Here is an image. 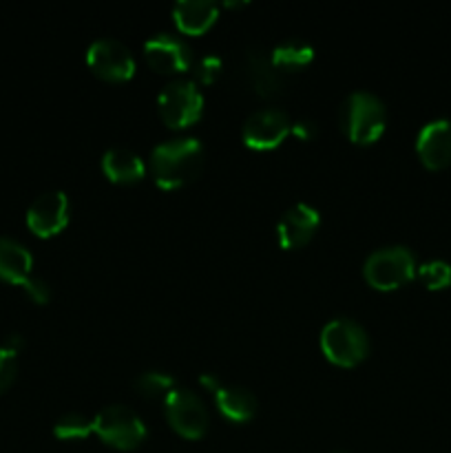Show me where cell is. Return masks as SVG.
Returning a JSON list of instances; mask_svg holds the SVG:
<instances>
[{"label": "cell", "instance_id": "5b68a950", "mask_svg": "<svg viewBox=\"0 0 451 453\" xmlns=\"http://www.w3.org/2000/svg\"><path fill=\"white\" fill-rule=\"evenodd\" d=\"M96 434L111 447L135 449L146 438V425L141 416L128 405H109L93 416Z\"/></svg>", "mask_w": 451, "mask_h": 453}, {"label": "cell", "instance_id": "603a6c76", "mask_svg": "<svg viewBox=\"0 0 451 453\" xmlns=\"http://www.w3.org/2000/svg\"><path fill=\"white\" fill-rule=\"evenodd\" d=\"M221 73V58L215 53H206L193 65V82L212 84Z\"/></svg>", "mask_w": 451, "mask_h": 453}, {"label": "cell", "instance_id": "9c48e42d", "mask_svg": "<svg viewBox=\"0 0 451 453\" xmlns=\"http://www.w3.org/2000/svg\"><path fill=\"white\" fill-rule=\"evenodd\" d=\"M290 128L292 119L287 118L286 111L268 106V109H259L248 115V119L243 122V142L250 149L268 150L281 144Z\"/></svg>", "mask_w": 451, "mask_h": 453}, {"label": "cell", "instance_id": "9a60e30c", "mask_svg": "<svg viewBox=\"0 0 451 453\" xmlns=\"http://www.w3.org/2000/svg\"><path fill=\"white\" fill-rule=\"evenodd\" d=\"M34 265V255L27 250L25 243L13 237L0 234V279L11 283H25Z\"/></svg>", "mask_w": 451, "mask_h": 453}, {"label": "cell", "instance_id": "7c38bea8", "mask_svg": "<svg viewBox=\"0 0 451 453\" xmlns=\"http://www.w3.org/2000/svg\"><path fill=\"white\" fill-rule=\"evenodd\" d=\"M321 224V212L310 203L299 202L287 208L277 224V237L283 248H299L310 242Z\"/></svg>", "mask_w": 451, "mask_h": 453}, {"label": "cell", "instance_id": "7a4b0ae2", "mask_svg": "<svg viewBox=\"0 0 451 453\" xmlns=\"http://www.w3.org/2000/svg\"><path fill=\"white\" fill-rule=\"evenodd\" d=\"M387 124V109L383 100L370 91H354L340 104V127L356 144H371L380 137Z\"/></svg>", "mask_w": 451, "mask_h": 453}, {"label": "cell", "instance_id": "7402d4cb", "mask_svg": "<svg viewBox=\"0 0 451 453\" xmlns=\"http://www.w3.org/2000/svg\"><path fill=\"white\" fill-rule=\"evenodd\" d=\"M416 274L423 279L424 286L438 290V288H447L451 283V264L442 259L424 261V264L418 265Z\"/></svg>", "mask_w": 451, "mask_h": 453}, {"label": "cell", "instance_id": "52a82bcc", "mask_svg": "<svg viewBox=\"0 0 451 453\" xmlns=\"http://www.w3.org/2000/svg\"><path fill=\"white\" fill-rule=\"evenodd\" d=\"M166 416L171 420L172 429L181 434L184 438H202L208 429L206 403L195 394L193 389L184 385H175L171 394L166 396Z\"/></svg>", "mask_w": 451, "mask_h": 453}, {"label": "cell", "instance_id": "8fae6325", "mask_svg": "<svg viewBox=\"0 0 451 453\" xmlns=\"http://www.w3.org/2000/svg\"><path fill=\"white\" fill-rule=\"evenodd\" d=\"M69 221V197L65 190H47L31 202L27 224L40 237L60 233Z\"/></svg>", "mask_w": 451, "mask_h": 453}, {"label": "cell", "instance_id": "6da1fadb", "mask_svg": "<svg viewBox=\"0 0 451 453\" xmlns=\"http://www.w3.org/2000/svg\"><path fill=\"white\" fill-rule=\"evenodd\" d=\"M203 166V146L197 137L159 142L150 153V171L162 188H177L193 180Z\"/></svg>", "mask_w": 451, "mask_h": 453}, {"label": "cell", "instance_id": "d4e9b609", "mask_svg": "<svg viewBox=\"0 0 451 453\" xmlns=\"http://www.w3.org/2000/svg\"><path fill=\"white\" fill-rule=\"evenodd\" d=\"M22 288H25L27 295L34 301H38V303H47V301L51 299V288H49V283L44 281L42 277H38V274H29L27 281L22 283Z\"/></svg>", "mask_w": 451, "mask_h": 453}, {"label": "cell", "instance_id": "8992f818", "mask_svg": "<svg viewBox=\"0 0 451 453\" xmlns=\"http://www.w3.org/2000/svg\"><path fill=\"white\" fill-rule=\"evenodd\" d=\"M157 106L168 127L181 128L197 122L203 111V96L193 80L177 78L164 84L157 97Z\"/></svg>", "mask_w": 451, "mask_h": 453}, {"label": "cell", "instance_id": "e0dca14e", "mask_svg": "<svg viewBox=\"0 0 451 453\" xmlns=\"http://www.w3.org/2000/svg\"><path fill=\"white\" fill-rule=\"evenodd\" d=\"M219 7L212 0H180L172 7L177 27L186 34H202L217 20Z\"/></svg>", "mask_w": 451, "mask_h": 453}, {"label": "cell", "instance_id": "4fadbf2b", "mask_svg": "<svg viewBox=\"0 0 451 453\" xmlns=\"http://www.w3.org/2000/svg\"><path fill=\"white\" fill-rule=\"evenodd\" d=\"M416 150L424 166L445 168L451 164V119L438 118L424 124L416 137Z\"/></svg>", "mask_w": 451, "mask_h": 453}, {"label": "cell", "instance_id": "2e32d148", "mask_svg": "<svg viewBox=\"0 0 451 453\" xmlns=\"http://www.w3.org/2000/svg\"><path fill=\"white\" fill-rule=\"evenodd\" d=\"M102 168L106 177L113 181H135L141 180L146 173V164L140 153L126 149V146H111L102 155Z\"/></svg>", "mask_w": 451, "mask_h": 453}, {"label": "cell", "instance_id": "30bf717a", "mask_svg": "<svg viewBox=\"0 0 451 453\" xmlns=\"http://www.w3.org/2000/svg\"><path fill=\"white\" fill-rule=\"evenodd\" d=\"M144 53L155 69L164 73H180L195 62V51L181 35L159 31L144 42Z\"/></svg>", "mask_w": 451, "mask_h": 453}, {"label": "cell", "instance_id": "ba28073f", "mask_svg": "<svg viewBox=\"0 0 451 453\" xmlns=\"http://www.w3.org/2000/svg\"><path fill=\"white\" fill-rule=\"evenodd\" d=\"M87 62L97 75H102L104 80H113V82L128 80L135 71V58H133L131 49L111 35L97 38L88 44Z\"/></svg>", "mask_w": 451, "mask_h": 453}, {"label": "cell", "instance_id": "44dd1931", "mask_svg": "<svg viewBox=\"0 0 451 453\" xmlns=\"http://www.w3.org/2000/svg\"><path fill=\"white\" fill-rule=\"evenodd\" d=\"M175 385L177 380L162 370H146L135 379L137 392L146 398H153V401L155 398H164L166 401V396L175 389Z\"/></svg>", "mask_w": 451, "mask_h": 453}, {"label": "cell", "instance_id": "5bb4252c", "mask_svg": "<svg viewBox=\"0 0 451 453\" xmlns=\"http://www.w3.org/2000/svg\"><path fill=\"white\" fill-rule=\"evenodd\" d=\"M246 73L259 96H274L281 88V71L274 66L265 49L250 47L246 51Z\"/></svg>", "mask_w": 451, "mask_h": 453}, {"label": "cell", "instance_id": "4316f807", "mask_svg": "<svg viewBox=\"0 0 451 453\" xmlns=\"http://www.w3.org/2000/svg\"><path fill=\"white\" fill-rule=\"evenodd\" d=\"M334 453H349V451H345V449H339V451H334Z\"/></svg>", "mask_w": 451, "mask_h": 453}, {"label": "cell", "instance_id": "ffe728a7", "mask_svg": "<svg viewBox=\"0 0 451 453\" xmlns=\"http://www.w3.org/2000/svg\"><path fill=\"white\" fill-rule=\"evenodd\" d=\"M96 432V420L80 411H66L53 425V434L62 441H80Z\"/></svg>", "mask_w": 451, "mask_h": 453}, {"label": "cell", "instance_id": "277c9868", "mask_svg": "<svg viewBox=\"0 0 451 453\" xmlns=\"http://www.w3.org/2000/svg\"><path fill=\"white\" fill-rule=\"evenodd\" d=\"M418 270L416 255L407 246H385L370 252L363 265L365 279L378 290H392L409 281Z\"/></svg>", "mask_w": 451, "mask_h": 453}, {"label": "cell", "instance_id": "ac0fdd59", "mask_svg": "<svg viewBox=\"0 0 451 453\" xmlns=\"http://www.w3.org/2000/svg\"><path fill=\"white\" fill-rule=\"evenodd\" d=\"M217 405H219L221 414L228 416L230 420H250L256 414V396L243 385H224L215 389Z\"/></svg>", "mask_w": 451, "mask_h": 453}, {"label": "cell", "instance_id": "cb8c5ba5", "mask_svg": "<svg viewBox=\"0 0 451 453\" xmlns=\"http://www.w3.org/2000/svg\"><path fill=\"white\" fill-rule=\"evenodd\" d=\"M16 354L18 352H13V349L0 345V392H4V389L11 385V380L16 379V370H18Z\"/></svg>", "mask_w": 451, "mask_h": 453}, {"label": "cell", "instance_id": "484cf974", "mask_svg": "<svg viewBox=\"0 0 451 453\" xmlns=\"http://www.w3.org/2000/svg\"><path fill=\"white\" fill-rule=\"evenodd\" d=\"M290 133H294L299 140H310V137L317 135V124L312 119H296V122H292Z\"/></svg>", "mask_w": 451, "mask_h": 453}, {"label": "cell", "instance_id": "d6986e66", "mask_svg": "<svg viewBox=\"0 0 451 453\" xmlns=\"http://www.w3.org/2000/svg\"><path fill=\"white\" fill-rule=\"evenodd\" d=\"M270 58H272L274 66H277L281 73H286V71H294L310 65L314 58V47L312 44L303 42V40L290 38L279 42L277 47L272 49V53H270Z\"/></svg>", "mask_w": 451, "mask_h": 453}, {"label": "cell", "instance_id": "3957f363", "mask_svg": "<svg viewBox=\"0 0 451 453\" xmlns=\"http://www.w3.org/2000/svg\"><path fill=\"white\" fill-rule=\"evenodd\" d=\"M321 348L336 365H356L370 349V336L365 327L349 317H336L321 330Z\"/></svg>", "mask_w": 451, "mask_h": 453}]
</instances>
